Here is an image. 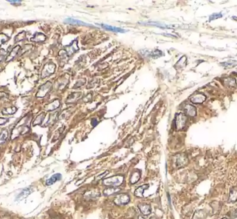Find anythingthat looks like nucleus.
I'll return each instance as SVG.
<instances>
[{"label":"nucleus","mask_w":237,"mask_h":219,"mask_svg":"<svg viewBox=\"0 0 237 219\" xmlns=\"http://www.w3.org/2000/svg\"><path fill=\"white\" fill-rule=\"evenodd\" d=\"M28 119L29 116H26L22 118V119H20L19 122L17 123L16 127H15L13 129V131H12L11 136V140H13L14 139L17 138L20 135H25L26 132L29 131L30 128H29V126L27 125Z\"/></svg>","instance_id":"1"},{"label":"nucleus","mask_w":237,"mask_h":219,"mask_svg":"<svg viewBox=\"0 0 237 219\" xmlns=\"http://www.w3.org/2000/svg\"><path fill=\"white\" fill-rule=\"evenodd\" d=\"M123 182V177L121 176H112L108 178L103 180V184L108 186H114L117 187L118 186H120Z\"/></svg>","instance_id":"2"},{"label":"nucleus","mask_w":237,"mask_h":219,"mask_svg":"<svg viewBox=\"0 0 237 219\" xmlns=\"http://www.w3.org/2000/svg\"><path fill=\"white\" fill-rule=\"evenodd\" d=\"M187 121V117L186 114L184 113H178L176 114V119H175V124H176V128L177 131H180V130L185 128Z\"/></svg>","instance_id":"3"},{"label":"nucleus","mask_w":237,"mask_h":219,"mask_svg":"<svg viewBox=\"0 0 237 219\" xmlns=\"http://www.w3.org/2000/svg\"><path fill=\"white\" fill-rule=\"evenodd\" d=\"M56 65L53 63H48L44 65L43 69L41 73V78L42 79L45 78L46 77L51 76L55 72Z\"/></svg>","instance_id":"4"},{"label":"nucleus","mask_w":237,"mask_h":219,"mask_svg":"<svg viewBox=\"0 0 237 219\" xmlns=\"http://www.w3.org/2000/svg\"><path fill=\"white\" fill-rule=\"evenodd\" d=\"M51 83L50 81H47L44 85H42V86H40L36 94V97H38V98H43V97L45 96L47 94H48L49 92L51 90Z\"/></svg>","instance_id":"5"},{"label":"nucleus","mask_w":237,"mask_h":219,"mask_svg":"<svg viewBox=\"0 0 237 219\" xmlns=\"http://www.w3.org/2000/svg\"><path fill=\"white\" fill-rule=\"evenodd\" d=\"M130 201V198L128 194H121L114 198V203L115 205L121 206V205H126L128 204Z\"/></svg>","instance_id":"6"},{"label":"nucleus","mask_w":237,"mask_h":219,"mask_svg":"<svg viewBox=\"0 0 237 219\" xmlns=\"http://www.w3.org/2000/svg\"><path fill=\"white\" fill-rule=\"evenodd\" d=\"M206 100V96L202 93L195 94L193 96L190 97V101L191 103H195V104H199L203 103Z\"/></svg>","instance_id":"7"},{"label":"nucleus","mask_w":237,"mask_h":219,"mask_svg":"<svg viewBox=\"0 0 237 219\" xmlns=\"http://www.w3.org/2000/svg\"><path fill=\"white\" fill-rule=\"evenodd\" d=\"M32 191H33V188L31 187V186H29V187L24 189L17 196L16 200L21 201L24 199H25L26 197H28L29 195L32 193Z\"/></svg>","instance_id":"8"},{"label":"nucleus","mask_w":237,"mask_h":219,"mask_svg":"<svg viewBox=\"0 0 237 219\" xmlns=\"http://www.w3.org/2000/svg\"><path fill=\"white\" fill-rule=\"evenodd\" d=\"M20 48H21V47H20V45H17L16 47H14L12 49L11 52L8 54L7 58H6V60H5L6 63H8V62H10L11 60H13L15 57L17 56V54H18Z\"/></svg>","instance_id":"9"},{"label":"nucleus","mask_w":237,"mask_h":219,"mask_svg":"<svg viewBox=\"0 0 237 219\" xmlns=\"http://www.w3.org/2000/svg\"><path fill=\"white\" fill-rule=\"evenodd\" d=\"M97 25H100L102 28L105 29V30L117 32V33H125V32L127 31L126 30H125V29H123L118 27H115V26H112L110 25H105V24H97Z\"/></svg>","instance_id":"10"},{"label":"nucleus","mask_w":237,"mask_h":219,"mask_svg":"<svg viewBox=\"0 0 237 219\" xmlns=\"http://www.w3.org/2000/svg\"><path fill=\"white\" fill-rule=\"evenodd\" d=\"M138 208L141 214L144 216H149L152 212V208L149 204H140L138 205Z\"/></svg>","instance_id":"11"},{"label":"nucleus","mask_w":237,"mask_h":219,"mask_svg":"<svg viewBox=\"0 0 237 219\" xmlns=\"http://www.w3.org/2000/svg\"><path fill=\"white\" fill-rule=\"evenodd\" d=\"M60 105V101H59L58 99H56L54 101H52L51 103H49V104H47L44 106V109L48 112H51L58 108Z\"/></svg>","instance_id":"12"},{"label":"nucleus","mask_w":237,"mask_h":219,"mask_svg":"<svg viewBox=\"0 0 237 219\" xmlns=\"http://www.w3.org/2000/svg\"><path fill=\"white\" fill-rule=\"evenodd\" d=\"M64 23H65V24H72V25H79V26H93V25H90V24L85 23L84 22L81 21V20L73 19V18H67V19H65V21H64Z\"/></svg>","instance_id":"13"},{"label":"nucleus","mask_w":237,"mask_h":219,"mask_svg":"<svg viewBox=\"0 0 237 219\" xmlns=\"http://www.w3.org/2000/svg\"><path fill=\"white\" fill-rule=\"evenodd\" d=\"M46 35L42 33H35L31 38V41L34 42H42L46 40Z\"/></svg>","instance_id":"14"},{"label":"nucleus","mask_w":237,"mask_h":219,"mask_svg":"<svg viewBox=\"0 0 237 219\" xmlns=\"http://www.w3.org/2000/svg\"><path fill=\"white\" fill-rule=\"evenodd\" d=\"M185 113L190 117H195L196 115V108L194 105L187 104L185 106Z\"/></svg>","instance_id":"15"},{"label":"nucleus","mask_w":237,"mask_h":219,"mask_svg":"<svg viewBox=\"0 0 237 219\" xmlns=\"http://www.w3.org/2000/svg\"><path fill=\"white\" fill-rule=\"evenodd\" d=\"M62 179V175L60 173H56L54 175H53L48 180H47L46 181V185L47 186H50L54 185L55 182L57 181H59Z\"/></svg>","instance_id":"16"},{"label":"nucleus","mask_w":237,"mask_h":219,"mask_svg":"<svg viewBox=\"0 0 237 219\" xmlns=\"http://www.w3.org/2000/svg\"><path fill=\"white\" fill-rule=\"evenodd\" d=\"M120 191L121 189L119 188L114 187V186H110V187L106 188L105 189H104L103 194L105 196H112V195L118 193V192H119Z\"/></svg>","instance_id":"17"},{"label":"nucleus","mask_w":237,"mask_h":219,"mask_svg":"<svg viewBox=\"0 0 237 219\" xmlns=\"http://www.w3.org/2000/svg\"><path fill=\"white\" fill-rule=\"evenodd\" d=\"M187 158L184 155H179L177 157L176 159V164L177 167H183L187 163Z\"/></svg>","instance_id":"18"},{"label":"nucleus","mask_w":237,"mask_h":219,"mask_svg":"<svg viewBox=\"0 0 237 219\" xmlns=\"http://www.w3.org/2000/svg\"><path fill=\"white\" fill-rule=\"evenodd\" d=\"M149 187V185H141V186H140V187H138L135 191V193H134L135 196L136 197H138V198H142V197H143V194H144V191L146 190V189H147Z\"/></svg>","instance_id":"19"},{"label":"nucleus","mask_w":237,"mask_h":219,"mask_svg":"<svg viewBox=\"0 0 237 219\" xmlns=\"http://www.w3.org/2000/svg\"><path fill=\"white\" fill-rule=\"evenodd\" d=\"M141 24V25H152V26H157V27H159V28H162V29H172V28H175L174 26H170L169 25H164V24H162V23H160V22H141L140 23Z\"/></svg>","instance_id":"20"},{"label":"nucleus","mask_w":237,"mask_h":219,"mask_svg":"<svg viewBox=\"0 0 237 219\" xmlns=\"http://www.w3.org/2000/svg\"><path fill=\"white\" fill-rule=\"evenodd\" d=\"M45 116L46 114L44 112H42V113H40L39 115H38L37 117L35 119V120L33 121L32 123L33 126L40 125V124L43 122L44 118H45Z\"/></svg>","instance_id":"21"},{"label":"nucleus","mask_w":237,"mask_h":219,"mask_svg":"<svg viewBox=\"0 0 237 219\" xmlns=\"http://www.w3.org/2000/svg\"><path fill=\"white\" fill-rule=\"evenodd\" d=\"M81 96V92H75V93H72V94L68 96V98L66 101V102L67 103H72L74 102H76L77 100H78L80 96Z\"/></svg>","instance_id":"22"},{"label":"nucleus","mask_w":237,"mask_h":219,"mask_svg":"<svg viewBox=\"0 0 237 219\" xmlns=\"http://www.w3.org/2000/svg\"><path fill=\"white\" fill-rule=\"evenodd\" d=\"M17 108L15 107V106H11V107H8V108H6L2 110V113L3 114H6V115H11V114H14L16 112H17Z\"/></svg>","instance_id":"23"},{"label":"nucleus","mask_w":237,"mask_h":219,"mask_svg":"<svg viewBox=\"0 0 237 219\" xmlns=\"http://www.w3.org/2000/svg\"><path fill=\"white\" fill-rule=\"evenodd\" d=\"M237 200V186L233 187L230 191L229 201L230 203H235Z\"/></svg>","instance_id":"24"},{"label":"nucleus","mask_w":237,"mask_h":219,"mask_svg":"<svg viewBox=\"0 0 237 219\" xmlns=\"http://www.w3.org/2000/svg\"><path fill=\"white\" fill-rule=\"evenodd\" d=\"M78 49V45H77V42L76 41H74L73 43L67 49V54L69 56L72 55L74 52H75Z\"/></svg>","instance_id":"25"},{"label":"nucleus","mask_w":237,"mask_h":219,"mask_svg":"<svg viewBox=\"0 0 237 219\" xmlns=\"http://www.w3.org/2000/svg\"><path fill=\"white\" fill-rule=\"evenodd\" d=\"M141 177V174L140 172H135L132 173V175L130 177V184L134 185L135 183H137L139 180H140Z\"/></svg>","instance_id":"26"},{"label":"nucleus","mask_w":237,"mask_h":219,"mask_svg":"<svg viewBox=\"0 0 237 219\" xmlns=\"http://www.w3.org/2000/svg\"><path fill=\"white\" fill-rule=\"evenodd\" d=\"M221 65L226 68H232L237 65V61L235 60H229L224 63H222Z\"/></svg>","instance_id":"27"},{"label":"nucleus","mask_w":237,"mask_h":219,"mask_svg":"<svg viewBox=\"0 0 237 219\" xmlns=\"http://www.w3.org/2000/svg\"><path fill=\"white\" fill-rule=\"evenodd\" d=\"M26 38V31H22L17 34L16 37H15V42H19L21 41L25 40Z\"/></svg>","instance_id":"28"},{"label":"nucleus","mask_w":237,"mask_h":219,"mask_svg":"<svg viewBox=\"0 0 237 219\" xmlns=\"http://www.w3.org/2000/svg\"><path fill=\"white\" fill-rule=\"evenodd\" d=\"M8 137V132L7 130H3L0 134V145L4 144L7 141Z\"/></svg>","instance_id":"29"},{"label":"nucleus","mask_w":237,"mask_h":219,"mask_svg":"<svg viewBox=\"0 0 237 219\" xmlns=\"http://www.w3.org/2000/svg\"><path fill=\"white\" fill-rule=\"evenodd\" d=\"M186 62V56H183V57L180 58L178 60V62L176 64L175 67H176V69H180V68H182L183 67L185 66Z\"/></svg>","instance_id":"30"},{"label":"nucleus","mask_w":237,"mask_h":219,"mask_svg":"<svg viewBox=\"0 0 237 219\" xmlns=\"http://www.w3.org/2000/svg\"><path fill=\"white\" fill-rule=\"evenodd\" d=\"M99 192L96 191H90L85 195V197L88 198L89 199H93V198H97V197L99 196Z\"/></svg>","instance_id":"31"},{"label":"nucleus","mask_w":237,"mask_h":219,"mask_svg":"<svg viewBox=\"0 0 237 219\" xmlns=\"http://www.w3.org/2000/svg\"><path fill=\"white\" fill-rule=\"evenodd\" d=\"M9 39L10 38L8 37V35H5L4 34H0V47H1L3 44L9 40Z\"/></svg>","instance_id":"32"},{"label":"nucleus","mask_w":237,"mask_h":219,"mask_svg":"<svg viewBox=\"0 0 237 219\" xmlns=\"http://www.w3.org/2000/svg\"><path fill=\"white\" fill-rule=\"evenodd\" d=\"M222 16V14L221 13H214V14H212L211 15V16L209 17V21H212V20H214L215 19H218L220 18V17H221Z\"/></svg>","instance_id":"33"},{"label":"nucleus","mask_w":237,"mask_h":219,"mask_svg":"<svg viewBox=\"0 0 237 219\" xmlns=\"http://www.w3.org/2000/svg\"><path fill=\"white\" fill-rule=\"evenodd\" d=\"M7 51H5V50L4 49H1V51H0V62H1L3 59H4L5 56H7Z\"/></svg>","instance_id":"34"},{"label":"nucleus","mask_w":237,"mask_h":219,"mask_svg":"<svg viewBox=\"0 0 237 219\" xmlns=\"http://www.w3.org/2000/svg\"><path fill=\"white\" fill-rule=\"evenodd\" d=\"M8 121V118H3V117H0V126L4 125V124L7 123Z\"/></svg>","instance_id":"35"},{"label":"nucleus","mask_w":237,"mask_h":219,"mask_svg":"<svg viewBox=\"0 0 237 219\" xmlns=\"http://www.w3.org/2000/svg\"><path fill=\"white\" fill-rule=\"evenodd\" d=\"M9 3H11V4H13V5H17V4H20V3H22V1H20V0H8V1Z\"/></svg>","instance_id":"36"},{"label":"nucleus","mask_w":237,"mask_h":219,"mask_svg":"<svg viewBox=\"0 0 237 219\" xmlns=\"http://www.w3.org/2000/svg\"><path fill=\"white\" fill-rule=\"evenodd\" d=\"M91 124L92 126H96L97 124H98V121L96 119H95V118H93L92 119L91 121Z\"/></svg>","instance_id":"37"},{"label":"nucleus","mask_w":237,"mask_h":219,"mask_svg":"<svg viewBox=\"0 0 237 219\" xmlns=\"http://www.w3.org/2000/svg\"><path fill=\"white\" fill-rule=\"evenodd\" d=\"M107 173H108V171H105V172L104 173H103V175H100L99 177H96L97 180H99L100 177H103V176H105L106 175V174H107Z\"/></svg>","instance_id":"38"},{"label":"nucleus","mask_w":237,"mask_h":219,"mask_svg":"<svg viewBox=\"0 0 237 219\" xmlns=\"http://www.w3.org/2000/svg\"><path fill=\"white\" fill-rule=\"evenodd\" d=\"M234 218L237 219V209L235 210V213H234Z\"/></svg>","instance_id":"39"},{"label":"nucleus","mask_w":237,"mask_h":219,"mask_svg":"<svg viewBox=\"0 0 237 219\" xmlns=\"http://www.w3.org/2000/svg\"><path fill=\"white\" fill-rule=\"evenodd\" d=\"M138 219H145V218L143 217V216H139Z\"/></svg>","instance_id":"40"},{"label":"nucleus","mask_w":237,"mask_h":219,"mask_svg":"<svg viewBox=\"0 0 237 219\" xmlns=\"http://www.w3.org/2000/svg\"><path fill=\"white\" fill-rule=\"evenodd\" d=\"M222 219H229V218H226V217H224V218H222Z\"/></svg>","instance_id":"41"}]
</instances>
